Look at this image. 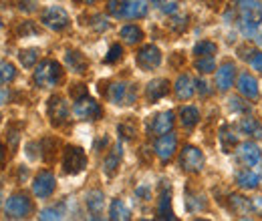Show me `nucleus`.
Listing matches in <instances>:
<instances>
[{
  "label": "nucleus",
  "mask_w": 262,
  "mask_h": 221,
  "mask_svg": "<svg viewBox=\"0 0 262 221\" xmlns=\"http://www.w3.org/2000/svg\"><path fill=\"white\" fill-rule=\"evenodd\" d=\"M63 68L57 61H42L34 70V83L40 89H53L61 83Z\"/></svg>",
  "instance_id": "obj_1"
},
{
  "label": "nucleus",
  "mask_w": 262,
  "mask_h": 221,
  "mask_svg": "<svg viewBox=\"0 0 262 221\" xmlns=\"http://www.w3.org/2000/svg\"><path fill=\"white\" fill-rule=\"evenodd\" d=\"M238 4L242 10V29L246 34H252L262 22V4L256 0H242Z\"/></svg>",
  "instance_id": "obj_2"
},
{
  "label": "nucleus",
  "mask_w": 262,
  "mask_h": 221,
  "mask_svg": "<svg viewBox=\"0 0 262 221\" xmlns=\"http://www.w3.org/2000/svg\"><path fill=\"white\" fill-rule=\"evenodd\" d=\"M31 211H33V203H31V199H29L27 195H23V193L10 195L8 201H6V207H4L6 219H25V217L31 215Z\"/></svg>",
  "instance_id": "obj_3"
},
{
  "label": "nucleus",
  "mask_w": 262,
  "mask_h": 221,
  "mask_svg": "<svg viewBox=\"0 0 262 221\" xmlns=\"http://www.w3.org/2000/svg\"><path fill=\"white\" fill-rule=\"evenodd\" d=\"M87 167V155L81 147L69 145L63 151V171L67 175H77Z\"/></svg>",
  "instance_id": "obj_4"
},
{
  "label": "nucleus",
  "mask_w": 262,
  "mask_h": 221,
  "mask_svg": "<svg viewBox=\"0 0 262 221\" xmlns=\"http://www.w3.org/2000/svg\"><path fill=\"white\" fill-rule=\"evenodd\" d=\"M40 22H42L47 29H51V31L61 32L71 24V18H69V14H67V10L63 6H49V8L40 14Z\"/></svg>",
  "instance_id": "obj_5"
},
{
  "label": "nucleus",
  "mask_w": 262,
  "mask_h": 221,
  "mask_svg": "<svg viewBox=\"0 0 262 221\" xmlns=\"http://www.w3.org/2000/svg\"><path fill=\"white\" fill-rule=\"evenodd\" d=\"M73 113H75V117L81 119V121H97L103 111H101V105H99L95 99H91L89 95H85V96H81V99L75 101V105H73Z\"/></svg>",
  "instance_id": "obj_6"
},
{
  "label": "nucleus",
  "mask_w": 262,
  "mask_h": 221,
  "mask_svg": "<svg viewBox=\"0 0 262 221\" xmlns=\"http://www.w3.org/2000/svg\"><path fill=\"white\" fill-rule=\"evenodd\" d=\"M204 163H206L204 153H202L198 147H194V145H186V147L182 149L180 165H182L184 171H188V173H200V171L204 169Z\"/></svg>",
  "instance_id": "obj_7"
},
{
  "label": "nucleus",
  "mask_w": 262,
  "mask_h": 221,
  "mask_svg": "<svg viewBox=\"0 0 262 221\" xmlns=\"http://www.w3.org/2000/svg\"><path fill=\"white\" fill-rule=\"evenodd\" d=\"M135 96H137L135 87L127 85V83H113L107 89V99L113 105H133L135 103Z\"/></svg>",
  "instance_id": "obj_8"
},
{
  "label": "nucleus",
  "mask_w": 262,
  "mask_h": 221,
  "mask_svg": "<svg viewBox=\"0 0 262 221\" xmlns=\"http://www.w3.org/2000/svg\"><path fill=\"white\" fill-rule=\"evenodd\" d=\"M135 63L141 70H154L162 63V53H160V48L156 44H145V46H141L137 51Z\"/></svg>",
  "instance_id": "obj_9"
},
{
  "label": "nucleus",
  "mask_w": 262,
  "mask_h": 221,
  "mask_svg": "<svg viewBox=\"0 0 262 221\" xmlns=\"http://www.w3.org/2000/svg\"><path fill=\"white\" fill-rule=\"evenodd\" d=\"M47 113H49V119L55 127H61L67 123L69 119V105L63 96L55 95L49 99V105H47Z\"/></svg>",
  "instance_id": "obj_10"
},
{
  "label": "nucleus",
  "mask_w": 262,
  "mask_h": 221,
  "mask_svg": "<svg viewBox=\"0 0 262 221\" xmlns=\"http://www.w3.org/2000/svg\"><path fill=\"white\" fill-rule=\"evenodd\" d=\"M176 149H178V137H176L171 131H169V133H164V135H160L158 141H156V145H154L156 155L162 159L164 163H167L169 159L176 155Z\"/></svg>",
  "instance_id": "obj_11"
},
{
  "label": "nucleus",
  "mask_w": 262,
  "mask_h": 221,
  "mask_svg": "<svg viewBox=\"0 0 262 221\" xmlns=\"http://www.w3.org/2000/svg\"><path fill=\"white\" fill-rule=\"evenodd\" d=\"M57 187V179L51 171H40L36 177H34L33 183V193L40 199H47L53 195V191Z\"/></svg>",
  "instance_id": "obj_12"
},
{
  "label": "nucleus",
  "mask_w": 262,
  "mask_h": 221,
  "mask_svg": "<svg viewBox=\"0 0 262 221\" xmlns=\"http://www.w3.org/2000/svg\"><path fill=\"white\" fill-rule=\"evenodd\" d=\"M173 127V113L171 111H164V113H158L154 115L149 121H147V133L149 135H164L169 133Z\"/></svg>",
  "instance_id": "obj_13"
},
{
  "label": "nucleus",
  "mask_w": 262,
  "mask_h": 221,
  "mask_svg": "<svg viewBox=\"0 0 262 221\" xmlns=\"http://www.w3.org/2000/svg\"><path fill=\"white\" fill-rule=\"evenodd\" d=\"M147 14V2L145 0H121L119 18H141Z\"/></svg>",
  "instance_id": "obj_14"
},
{
  "label": "nucleus",
  "mask_w": 262,
  "mask_h": 221,
  "mask_svg": "<svg viewBox=\"0 0 262 221\" xmlns=\"http://www.w3.org/2000/svg\"><path fill=\"white\" fill-rule=\"evenodd\" d=\"M238 159L244 167H254L260 161V147L252 141H246L238 147Z\"/></svg>",
  "instance_id": "obj_15"
},
{
  "label": "nucleus",
  "mask_w": 262,
  "mask_h": 221,
  "mask_svg": "<svg viewBox=\"0 0 262 221\" xmlns=\"http://www.w3.org/2000/svg\"><path fill=\"white\" fill-rule=\"evenodd\" d=\"M121 159H123V145L121 143H115L111 147V151L107 153V157L103 161V171L107 177H113L121 165Z\"/></svg>",
  "instance_id": "obj_16"
},
{
  "label": "nucleus",
  "mask_w": 262,
  "mask_h": 221,
  "mask_svg": "<svg viewBox=\"0 0 262 221\" xmlns=\"http://www.w3.org/2000/svg\"><path fill=\"white\" fill-rule=\"evenodd\" d=\"M173 91H176V96L180 101H188L196 93V81L190 75H180L176 85H173Z\"/></svg>",
  "instance_id": "obj_17"
},
{
  "label": "nucleus",
  "mask_w": 262,
  "mask_h": 221,
  "mask_svg": "<svg viewBox=\"0 0 262 221\" xmlns=\"http://www.w3.org/2000/svg\"><path fill=\"white\" fill-rule=\"evenodd\" d=\"M234 77H236V66L234 63H224L220 64V68L216 70V85L220 91H228L234 83Z\"/></svg>",
  "instance_id": "obj_18"
},
{
  "label": "nucleus",
  "mask_w": 262,
  "mask_h": 221,
  "mask_svg": "<svg viewBox=\"0 0 262 221\" xmlns=\"http://www.w3.org/2000/svg\"><path fill=\"white\" fill-rule=\"evenodd\" d=\"M85 203H87V209L91 211V217L93 219H99L101 213H103V207H105V195L103 191L93 189L85 195Z\"/></svg>",
  "instance_id": "obj_19"
},
{
  "label": "nucleus",
  "mask_w": 262,
  "mask_h": 221,
  "mask_svg": "<svg viewBox=\"0 0 262 221\" xmlns=\"http://www.w3.org/2000/svg\"><path fill=\"white\" fill-rule=\"evenodd\" d=\"M238 91H240V95H244L250 101L258 99V83H256V79L252 75H248V72H242L238 77Z\"/></svg>",
  "instance_id": "obj_20"
},
{
  "label": "nucleus",
  "mask_w": 262,
  "mask_h": 221,
  "mask_svg": "<svg viewBox=\"0 0 262 221\" xmlns=\"http://www.w3.org/2000/svg\"><path fill=\"white\" fill-rule=\"evenodd\" d=\"M158 217L160 219H176L171 211V189L169 185H162L160 201H158Z\"/></svg>",
  "instance_id": "obj_21"
},
{
  "label": "nucleus",
  "mask_w": 262,
  "mask_h": 221,
  "mask_svg": "<svg viewBox=\"0 0 262 221\" xmlns=\"http://www.w3.org/2000/svg\"><path fill=\"white\" fill-rule=\"evenodd\" d=\"M65 63H67V66H69L73 72H77V75H83V72H87V68H89V61H87L85 55H81L79 51H67Z\"/></svg>",
  "instance_id": "obj_22"
},
{
  "label": "nucleus",
  "mask_w": 262,
  "mask_h": 221,
  "mask_svg": "<svg viewBox=\"0 0 262 221\" xmlns=\"http://www.w3.org/2000/svg\"><path fill=\"white\" fill-rule=\"evenodd\" d=\"M167 93H169V83H167L165 79H156V81H151V83L147 85V89H145V96H147V101H151V103L164 99Z\"/></svg>",
  "instance_id": "obj_23"
},
{
  "label": "nucleus",
  "mask_w": 262,
  "mask_h": 221,
  "mask_svg": "<svg viewBox=\"0 0 262 221\" xmlns=\"http://www.w3.org/2000/svg\"><path fill=\"white\" fill-rule=\"evenodd\" d=\"M236 183L242 187V189H256L260 179L258 175L252 171V169H242L238 175H236Z\"/></svg>",
  "instance_id": "obj_24"
},
{
  "label": "nucleus",
  "mask_w": 262,
  "mask_h": 221,
  "mask_svg": "<svg viewBox=\"0 0 262 221\" xmlns=\"http://www.w3.org/2000/svg\"><path fill=\"white\" fill-rule=\"evenodd\" d=\"M131 217V211L129 207L121 201V199H113L111 201V207H109V219L113 221H127Z\"/></svg>",
  "instance_id": "obj_25"
},
{
  "label": "nucleus",
  "mask_w": 262,
  "mask_h": 221,
  "mask_svg": "<svg viewBox=\"0 0 262 221\" xmlns=\"http://www.w3.org/2000/svg\"><path fill=\"white\" fill-rule=\"evenodd\" d=\"M238 129H240L244 135L252 137V139H262V125L256 121V119H252V117L242 119L240 125H238Z\"/></svg>",
  "instance_id": "obj_26"
},
{
  "label": "nucleus",
  "mask_w": 262,
  "mask_h": 221,
  "mask_svg": "<svg viewBox=\"0 0 262 221\" xmlns=\"http://www.w3.org/2000/svg\"><path fill=\"white\" fill-rule=\"evenodd\" d=\"M180 121H182V125L184 127H194L200 121V111H198L196 107H192V105H188V107H182L180 109Z\"/></svg>",
  "instance_id": "obj_27"
},
{
  "label": "nucleus",
  "mask_w": 262,
  "mask_h": 221,
  "mask_svg": "<svg viewBox=\"0 0 262 221\" xmlns=\"http://www.w3.org/2000/svg\"><path fill=\"white\" fill-rule=\"evenodd\" d=\"M119 34H121V38H123L127 44H137V42L143 38L141 29H139V27H135V24H125Z\"/></svg>",
  "instance_id": "obj_28"
},
{
  "label": "nucleus",
  "mask_w": 262,
  "mask_h": 221,
  "mask_svg": "<svg viewBox=\"0 0 262 221\" xmlns=\"http://www.w3.org/2000/svg\"><path fill=\"white\" fill-rule=\"evenodd\" d=\"M230 205L236 213H250L252 211V199H246L242 195H232L230 197Z\"/></svg>",
  "instance_id": "obj_29"
},
{
  "label": "nucleus",
  "mask_w": 262,
  "mask_h": 221,
  "mask_svg": "<svg viewBox=\"0 0 262 221\" xmlns=\"http://www.w3.org/2000/svg\"><path fill=\"white\" fill-rule=\"evenodd\" d=\"M38 55H40L38 48H23V51L18 53V63L23 64L25 68H31V66H34L36 61H38Z\"/></svg>",
  "instance_id": "obj_30"
},
{
  "label": "nucleus",
  "mask_w": 262,
  "mask_h": 221,
  "mask_svg": "<svg viewBox=\"0 0 262 221\" xmlns=\"http://www.w3.org/2000/svg\"><path fill=\"white\" fill-rule=\"evenodd\" d=\"M117 133H119V137H121L123 141L135 139V135H137V125H135V121H133V119H125L123 123L117 125Z\"/></svg>",
  "instance_id": "obj_31"
},
{
  "label": "nucleus",
  "mask_w": 262,
  "mask_h": 221,
  "mask_svg": "<svg viewBox=\"0 0 262 221\" xmlns=\"http://www.w3.org/2000/svg\"><path fill=\"white\" fill-rule=\"evenodd\" d=\"M216 51H218V46L212 40H200L196 46H194V55L196 57H214Z\"/></svg>",
  "instance_id": "obj_32"
},
{
  "label": "nucleus",
  "mask_w": 262,
  "mask_h": 221,
  "mask_svg": "<svg viewBox=\"0 0 262 221\" xmlns=\"http://www.w3.org/2000/svg\"><path fill=\"white\" fill-rule=\"evenodd\" d=\"M220 143H222L224 153H232V149L236 147V135L230 133L228 125H224L220 129Z\"/></svg>",
  "instance_id": "obj_33"
},
{
  "label": "nucleus",
  "mask_w": 262,
  "mask_h": 221,
  "mask_svg": "<svg viewBox=\"0 0 262 221\" xmlns=\"http://www.w3.org/2000/svg\"><path fill=\"white\" fill-rule=\"evenodd\" d=\"M16 79V68L12 63H0V85H10Z\"/></svg>",
  "instance_id": "obj_34"
},
{
  "label": "nucleus",
  "mask_w": 262,
  "mask_h": 221,
  "mask_svg": "<svg viewBox=\"0 0 262 221\" xmlns=\"http://www.w3.org/2000/svg\"><path fill=\"white\" fill-rule=\"evenodd\" d=\"M196 68H198V72H202V75L214 72V70H216V63H214V57H198Z\"/></svg>",
  "instance_id": "obj_35"
},
{
  "label": "nucleus",
  "mask_w": 262,
  "mask_h": 221,
  "mask_svg": "<svg viewBox=\"0 0 262 221\" xmlns=\"http://www.w3.org/2000/svg\"><path fill=\"white\" fill-rule=\"evenodd\" d=\"M169 29L173 32H184L188 29V16H186V14H176V16H171Z\"/></svg>",
  "instance_id": "obj_36"
},
{
  "label": "nucleus",
  "mask_w": 262,
  "mask_h": 221,
  "mask_svg": "<svg viewBox=\"0 0 262 221\" xmlns=\"http://www.w3.org/2000/svg\"><path fill=\"white\" fill-rule=\"evenodd\" d=\"M63 215H65V209H63V205H59V207L42 209L38 217H40V219H63Z\"/></svg>",
  "instance_id": "obj_37"
},
{
  "label": "nucleus",
  "mask_w": 262,
  "mask_h": 221,
  "mask_svg": "<svg viewBox=\"0 0 262 221\" xmlns=\"http://www.w3.org/2000/svg\"><path fill=\"white\" fill-rule=\"evenodd\" d=\"M121 57H123V46H121V44H113V46L109 48L107 57L103 59V63L113 64V63H117V61H121Z\"/></svg>",
  "instance_id": "obj_38"
},
{
  "label": "nucleus",
  "mask_w": 262,
  "mask_h": 221,
  "mask_svg": "<svg viewBox=\"0 0 262 221\" xmlns=\"http://www.w3.org/2000/svg\"><path fill=\"white\" fill-rule=\"evenodd\" d=\"M91 27L95 29V31H107L111 24H109V20L103 16V14H97V16H93V22H91Z\"/></svg>",
  "instance_id": "obj_39"
},
{
  "label": "nucleus",
  "mask_w": 262,
  "mask_h": 221,
  "mask_svg": "<svg viewBox=\"0 0 262 221\" xmlns=\"http://www.w3.org/2000/svg\"><path fill=\"white\" fill-rule=\"evenodd\" d=\"M186 205H188L190 211H200V209L206 207V201H204L202 197H190V199L186 201Z\"/></svg>",
  "instance_id": "obj_40"
},
{
  "label": "nucleus",
  "mask_w": 262,
  "mask_h": 221,
  "mask_svg": "<svg viewBox=\"0 0 262 221\" xmlns=\"http://www.w3.org/2000/svg\"><path fill=\"white\" fill-rule=\"evenodd\" d=\"M85 95H87V87H85V85H73V87H71V96H73L75 101Z\"/></svg>",
  "instance_id": "obj_41"
},
{
  "label": "nucleus",
  "mask_w": 262,
  "mask_h": 221,
  "mask_svg": "<svg viewBox=\"0 0 262 221\" xmlns=\"http://www.w3.org/2000/svg\"><path fill=\"white\" fill-rule=\"evenodd\" d=\"M107 10H109V14H113V16H117V18H119L121 0H109V2H107Z\"/></svg>",
  "instance_id": "obj_42"
},
{
  "label": "nucleus",
  "mask_w": 262,
  "mask_h": 221,
  "mask_svg": "<svg viewBox=\"0 0 262 221\" xmlns=\"http://www.w3.org/2000/svg\"><path fill=\"white\" fill-rule=\"evenodd\" d=\"M18 32H20L23 36H29V34H36V32H38V29H34L33 22H23V27L18 29Z\"/></svg>",
  "instance_id": "obj_43"
},
{
  "label": "nucleus",
  "mask_w": 262,
  "mask_h": 221,
  "mask_svg": "<svg viewBox=\"0 0 262 221\" xmlns=\"http://www.w3.org/2000/svg\"><path fill=\"white\" fill-rule=\"evenodd\" d=\"M250 64H252V68H254V70H258V72H262V55H258V53H254V57L250 59Z\"/></svg>",
  "instance_id": "obj_44"
},
{
  "label": "nucleus",
  "mask_w": 262,
  "mask_h": 221,
  "mask_svg": "<svg viewBox=\"0 0 262 221\" xmlns=\"http://www.w3.org/2000/svg\"><path fill=\"white\" fill-rule=\"evenodd\" d=\"M196 91L202 96H204V95H206V96L210 95V89H208V83H206V81H196Z\"/></svg>",
  "instance_id": "obj_45"
},
{
  "label": "nucleus",
  "mask_w": 262,
  "mask_h": 221,
  "mask_svg": "<svg viewBox=\"0 0 262 221\" xmlns=\"http://www.w3.org/2000/svg\"><path fill=\"white\" fill-rule=\"evenodd\" d=\"M162 10H164L165 14H176V10H178V4L176 2H167L162 6Z\"/></svg>",
  "instance_id": "obj_46"
},
{
  "label": "nucleus",
  "mask_w": 262,
  "mask_h": 221,
  "mask_svg": "<svg viewBox=\"0 0 262 221\" xmlns=\"http://www.w3.org/2000/svg\"><path fill=\"white\" fill-rule=\"evenodd\" d=\"M8 101H10V91L4 89V87H0V105H6Z\"/></svg>",
  "instance_id": "obj_47"
},
{
  "label": "nucleus",
  "mask_w": 262,
  "mask_h": 221,
  "mask_svg": "<svg viewBox=\"0 0 262 221\" xmlns=\"http://www.w3.org/2000/svg\"><path fill=\"white\" fill-rule=\"evenodd\" d=\"M135 193H137L139 197H143V199H149V187H147V185H139V187L135 189Z\"/></svg>",
  "instance_id": "obj_48"
},
{
  "label": "nucleus",
  "mask_w": 262,
  "mask_h": 221,
  "mask_svg": "<svg viewBox=\"0 0 262 221\" xmlns=\"http://www.w3.org/2000/svg\"><path fill=\"white\" fill-rule=\"evenodd\" d=\"M20 10H27V12H33L34 6L31 2H20Z\"/></svg>",
  "instance_id": "obj_49"
},
{
  "label": "nucleus",
  "mask_w": 262,
  "mask_h": 221,
  "mask_svg": "<svg viewBox=\"0 0 262 221\" xmlns=\"http://www.w3.org/2000/svg\"><path fill=\"white\" fill-rule=\"evenodd\" d=\"M6 161V147L2 145V141H0V165Z\"/></svg>",
  "instance_id": "obj_50"
},
{
  "label": "nucleus",
  "mask_w": 262,
  "mask_h": 221,
  "mask_svg": "<svg viewBox=\"0 0 262 221\" xmlns=\"http://www.w3.org/2000/svg\"><path fill=\"white\" fill-rule=\"evenodd\" d=\"M75 2H77V4H87V6H89V4H95L97 0H75Z\"/></svg>",
  "instance_id": "obj_51"
},
{
  "label": "nucleus",
  "mask_w": 262,
  "mask_h": 221,
  "mask_svg": "<svg viewBox=\"0 0 262 221\" xmlns=\"http://www.w3.org/2000/svg\"><path fill=\"white\" fill-rule=\"evenodd\" d=\"M149 2H151L154 6H164L165 4V0H149Z\"/></svg>",
  "instance_id": "obj_52"
},
{
  "label": "nucleus",
  "mask_w": 262,
  "mask_h": 221,
  "mask_svg": "<svg viewBox=\"0 0 262 221\" xmlns=\"http://www.w3.org/2000/svg\"><path fill=\"white\" fill-rule=\"evenodd\" d=\"M2 199H4V195H2V191H0V209H2Z\"/></svg>",
  "instance_id": "obj_53"
},
{
  "label": "nucleus",
  "mask_w": 262,
  "mask_h": 221,
  "mask_svg": "<svg viewBox=\"0 0 262 221\" xmlns=\"http://www.w3.org/2000/svg\"><path fill=\"white\" fill-rule=\"evenodd\" d=\"M0 121H2V113H0Z\"/></svg>",
  "instance_id": "obj_54"
},
{
  "label": "nucleus",
  "mask_w": 262,
  "mask_h": 221,
  "mask_svg": "<svg viewBox=\"0 0 262 221\" xmlns=\"http://www.w3.org/2000/svg\"><path fill=\"white\" fill-rule=\"evenodd\" d=\"M0 27H2V22H0Z\"/></svg>",
  "instance_id": "obj_55"
},
{
  "label": "nucleus",
  "mask_w": 262,
  "mask_h": 221,
  "mask_svg": "<svg viewBox=\"0 0 262 221\" xmlns=\"http://www.w3.org/2000/svg\"><path fill=\"white\" fill-rule=\"evenodd\" d=\"M238 2H242V0H238Z\"/></svg>",
  "instance_id": "obj_56"
}]
</instances>
